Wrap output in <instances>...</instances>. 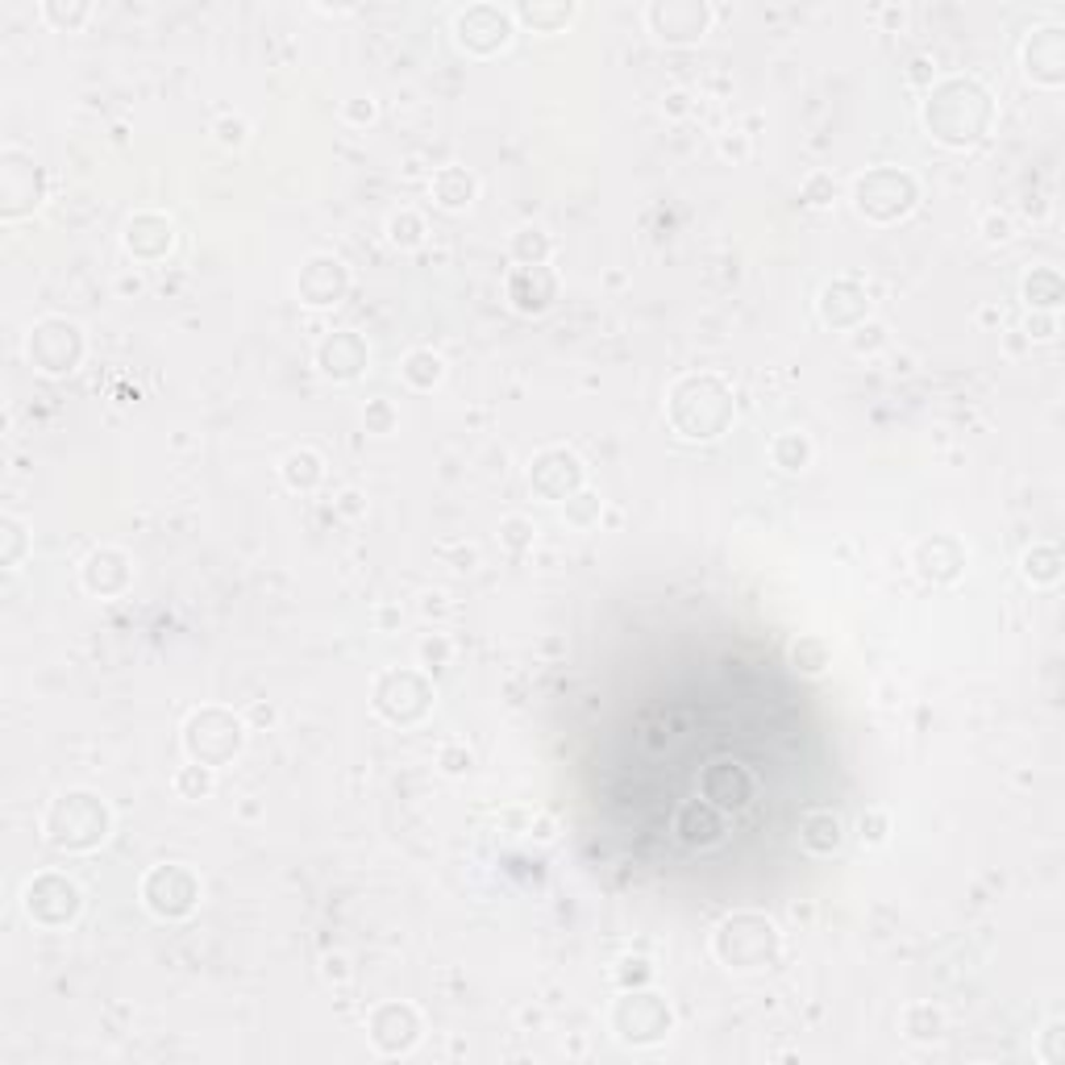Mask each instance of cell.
<instances>
[{"label": "cell", "mask_w": 1065, "mask_h": 1065, "mask_svg": "<svg viewBox=\"0 0 1065 1065\" xmlns=\"http://www.w3.org/2000/svg\"><path fill=\"white\" fill-rule=\"evenodd\" d=\"M533 537H537V529H533L529 517H503L500 521V545L508 549V554L533 549Z\"/></svg>", "instance_id": "cell-42"}, {"label": "cell", "mask_w": 1065, "mask_h": 1065, "mask_svg": "<svg viewBox=\"0 0 1065 1065\" xmlns=\"http://www.w3.org/2000/svg\"><path fill=\"white\" fill-rule=\"evenodd\" d=\"M25 916L43 928H67L71 919L84 912V891L59 870H43L25 882Z\"/></svg>", "instance_id": "cell-12"}, {"label": "cell", "mask_w": 1065, "mask_h": 1065, "mask_svg": "<svg viewBox=\"0 0 1065 1065\" xmlns=\"http://www.w3.org/2000/svg\"><path fill=\"white\" fill-rule=\"evenodd\" d=\"M1062 566H1065V558H1062V545H1057V542L1028 545V549H1023V558H1020L1023 579H1028L1032 587H1053L1057 579H1062Z\"/></svg>", "instance_id": "cell-29"}, {"label": "cell", "mask_w": 1065, "mask_h": 1065, "mask_svg": "<svg viewBox=\"0 0 1065 1065\" xmlns=\"http://www.w3.org/2000/svg\"><path fill=\"white\" fill-rule=\"evenodd\" d=\"M337 508H342L346 517H358V512H362V496H358V491H346V496L337 500Z\"/></svg>", "instance_id": "cell-58"}, {"label": "cell", "mask_w": 1065, "mask_h": 1065, "mask_svg": "<svg viewBox=\"0 0 1065 1065\" xmlns=\"http://www.w3.org/2000/svg\"><path fill=\"white\" fill-rule=\"evenodd\" d=\"M441 771H445V774L471 771V750H462V745H445V750H441Z\"/></svg>", "instance_id": "cell-54"}, {"label": "cell", "mask_w": 1065, "mask_h": 1065, "mask_svg": "<svg viewBox=\"0 0 1065 1065\" xmlns=\"http://www.w3.org/2000/svg\"><path fill=\"white\" fill-rule=\"evenodd\" d=\"M716 13L708 0H653L646 9V25L658 43L667 46H695L704 43Z\"/></svg>", "instance_id": "cell-13"}, {"label": "cell", "mask_w": 1065, "mask_h": 1065, "mask_svg": "<svg viewBox=\"0 0 1065 1065\" xmlns=\"http://www.w3.org/2000/svg\"><path fill=\"white\" fill-rule=\"evenodd\" d=\"M279 475H283V483L292 487V491H313L316 483L325 479V462H321V454L316 450H292L288 459H283V466H279Z\"/></svg>", "instance_id": "cell-31"}, {"label": "cell", "mask_w": 1065, "mask_h": 1065, "mask_svg": "<svg viewBox=\"0 0 1065 1065\" xmlns=\"http://www.w3.org/2000/svg\"><path fill=\"white\" fill-rule=\"evenodd\" d=\"M0 566H22L25 549H30V533L18 517H0Z\"/></svg>", "instance_id": "cell-39"}, {"label": "cell", "mask_w": 1065, "mask_h": 1065, "mask_svg": "<svg viewBox=\"0 0 1065 1065\" xmlns=\"http://www.w3.org/2000/svg\"><path fill=\"white\" fill-rule=\"evenodd\" d=\"M400 379L413 387V392H433L441 379H445V362L433 350H408L400 362Z\"/></svg>", "instance_id": "cell-30"}, {"label": "cell", "mask_w": 1065, "mask_h": 1065, "mask_svg": "<svg viewBox=\"0 0 1065 1065\" xmlns=\"http://www.w3.org/2000/svg\"><path fill=\"white\" fill-rule=\"evenodd\" d=\"M420 1011L413 1003H379L375 1011L367 1016V1037L375 1044V1053L383 1057H404L420 1044Z\"/></svg>", "instance_id": "cell-16"}, {"label": "cell", "mask_w": 1065, "mask_h": 1065, "mask_svg": "<svg viewBox=\"0 0 1065 1065\" xmlns=\"http://www.w3.org/2000/svg\"><path fill=\"white\" fill-rule=\"evenodd\" d=\"M829 646L820 641V637H799L791 646V662H795V670H803V674H824L829 670Z\"/></svg>", "instance_id": "cell-40"}, {"label": "cell", "mask_w": 1065, "mask_h": 1065, "mask_svg": "<svg viewBox=\"0 0 1065 1065\" xmlns=\"http://www.w3.org/2000/svg\"><path fill=\"white\" fill-rule=\"evenodd\" d=\"M903 1032L912 1037V1041H940L945 1037V1011L940 1007H933V1003H912L907 1011H903Z\"/></svg>", "instance_id": "cell-33"}, {"label": "cell", "mask_w": 1065, "mask_h": 1065, "mask_svg": "<svg viewBox=\"0 0 1065 1065\" xmlns=\"http://www.w3.org/2000/svg\"><path fill=\"white\" fill-rule=\"evenodd\" d=\"M887 346V329L878 321H861L857 329H849V350L854 355H878Z\"/></svg>", "instance_id": "cell-46"}, {"label": "cell", "mask_w": 1065, "mask_h": 1065, "mask_svg": "<svg viewBox=\"0 0 1065 1065\" xmlns=\"http://www.w3.org/2000/svg\"><path fill=\"white\" fill-rule=\"evenodd\" d=\"M517 34V18L512 9H500V4H466L459 18H454V38L466 55H500L503 46L512 43Z\"/></svg>", "instance_id": "cell-14"}, {"label": "cell", "mask_w": 1065, "mask_h": 1065, "mask_svg": "<svg viewBox=\"0 0 1065 1065\" xmlns=\"http://www.w3.org/2000/svg\"><path fill=\"white\" fill-rule=\"evenodd\" d=\"M251 725H275V708H271V704H254V708H251Z\"/></svg>", "instance_id": "cell-59"}, {"label": "cell", "mask_w": 1065, "mask_h": 1065, "mask_svg": "<svg viewBox=\"0 0 1065 1065\" xmlns=\"http://www.w3.org/2000/svg\"><path fill=\"white\" fill-rule=\"evenodd\" d=\"M325 979L346 982V979H350V961L342 958V953H329V958H325Z\"/></svg>", "instance_id": "cell-55"}, {"label": "cell", "mask_w": 1065, "mask_h": 1065, "mask_svg": "<svg viewBox=\"0 0 1065 1065\" xmlns=\"http://www.w3.org/2000/svg\"><path fill=\"white\" fill-rule=\"evenodd\" d=\"M43 833L59 854H92L113 833V812H108V803L101 795L63 791L46 808Z\"/></svg>", "instance_id": "cell-4"}, {"label": "cell", "mask_w": 1065, "mask_h": 1065, "mask_svg": "<svg viewBox=\"0 0 1065 1065\" xmlns=\"http://www.w3.org/2000/svg\"><path fill=\"white\" fill-rule=\"evenodd\" d=\"M529 487L549 503H566L579 487H583V459L566 445H549L537 450L529 462Z\"/></svg>", "instance_id": "cell-15"}, {"label": "cell", "mask_w": 1065, "mask_h": 1065, "mask_svg": "<svg viewBox=\"0 0 1065 1065\" xmlns=\"http://www.w3.org/2000/svg\"><path fill=\"white\" fill-rule=\"evenodd\" d=\"M503 296L521 316H542L558 300V275L549 271L545 263L542 267H512L508 283H503Z\"/></svg>", "instance_id": "cell-21"}, {"label": "cell", "mask_w": 1065, "mask_h": 1065, "mask_svg": "<svg viewBox=\"0 0 1065 1065\" xmlns=\"http://www.w3.org/2000/svg\"><path fill=\"white\" fill-rule=\"evenodd\" d=\"M799 200L808 205V209H829L836 200V180L829 175V171H812L803 184H799Z\"/></svg>", "instance_id": "cell-41"}, {"label": "cell", "mask_w": 1065, "mask_h": 1065, "mask_svg": "<svg viewBox=\"0 0 1065 1065\" xmlns=\"http://www.w3.org/2000/svg\"><path fill=\"white\" fill-rule=\"evenodd\" d=\"M417 653H420V667L441 670V667H450V658H454V646H450V637H445V633H429V637H425V641L417 646Z\"/></svg>", "instance_id": "cell-45"}, {"label": "cell", "mask_w": 1065, "mask_h": 1065, "mask_svg": "<svg viewBox=\"0 0 1065 1065\" xmlns=\"http://www.w3.org/2000/svg\"><path fill=\"white\" fill-rule=\"evenodd\" d=\"M612 1032L621 1044H633V1049H649V1044L667 1041L674 1032V1011L662 995H653L646 986H633V991H621V999L612 1003Z\"/></svg>", "instance_id": "cell-7"}, {"label": "cell", "mask_w": 1065, "mask_h": 1065, "mask_svg": "<svg viewBox=\"0 0 1065 1065\" xmlns=\"http://www.w3.org/2000/svg\"><path fill=\"white\" fill-rule=\"evenodd\" d=\"M142 903L159 919H188L200 907V878L180 861L150 866L142 878Z\"/></svg>", "instance_id": "cell-10"}, {"label": "cell", "mask_w": 1065, "mask_h": 1065, "mask_svg": "<svg viewBox=\"0 0 1065 1065\" xmlns=\"http://www.w3.org/2000/svg\"><path fill=\"white\" fill-rule=\"evenodd\" d=\"M438 691L420 670H383L371 687V708L387 720V725H420L433 711Z\"/></svg>", "instance_id": "cell-8"}, {"label": "cell", "mask_w": 1065, "mask_h": 1065, "mask_svg": "<svg viewBox=\"0 0 1065 1065\" xmlns=\"http://www.w3.org/2000/svg\"><path fill=\"white\" fill-rule=\"evenodd\" d=\"M46 196V171L34 163V154L18 147L0 150V217L22 221L43 205Z\"/></svg>", "instance_id": "cell-11"}, {"label": "cell", "mask_w": 1065, "mask_h": 1065, "mask_svg": "<svg viewBox=\"0 0 1065 1065\" xmlns=\"http://www.w3.org/2000/svg\"><path fill=\"white\" fill-rule=\"evenodd\" d=\"M425 612H429V616L438 612L441 616V612H445V595H425Z\"/></svg>", "instance_id": "cell-61"}, {"label": "cell", "mask_w": 1065, "mask_h": 1065, "mask_svg": "<svg viewBox=\"0 0 1065 1065\" xmlns=\"http://www.w3.org/2000/svg\"><path fill=\"white\" fill-rule=\"evenodd\" d=\"M720 154H725V159H745V154H750V142H745V134L720 138Z\"/></svg>", "instance_id": "cell-56"}, {"label": "cell", "mask_w": 1065, "mask_h": 1065, "mask_svg": "<svg viewBox=\"0 0 1065 1065\" xmlns=\"http://www.w3.org/2000/svg\"><path fill=\"white\" fill-rule=\"evenodd\" d=\"M1020 292H1023V304L1032 313H1057L1065 300V279L1057 267H1032V271L1023 275Z\"/></svg>", "instance_id": "cell-26"}, {"label": "cell", "mask_w": 1065, "mask_h": 1065, "mask_svg": "<svg viewBox=\"0 0 1065 1065\" xmlns=\"http://www.w3.org/2000/svg\"><path fill=\"white\" fill-rule=\"evenodd\" d=\"M171 787H175V795H180V799H209V795H212V766H200V762L180 766V771H175V778H171Z\"/></svg>", "instance_id": "cell-38"}, {"label": "cell", "mask_w": 1065, "mask_h": 1065, "mask_svg": "<svg viewBox=\"0 0 1065 1065\" xmlns=\"http://www.w3.org/2000/svg\"><path fill=\"white\" fill-rule=\"evenodd\" d=\"M375 113H379V105L371 101V96H355V101H346V105H342V117H346L350 126H371V121H375Z\"/></svg>", "instance_id": "cell-50"}, {"label": "cell", "mask_w": 1065, "mask_h": 1065, "mask_svg": "<svg viewBox=\"0 0 1065 1065\" xmlns=\"http://www.w3.org/2000/svg\"><path fill=\"white\" fill-rule=\"evenodd\" d=\"M1037 1057H1041L1044 1065L1065 1062V1020L1062 1016H1053V1020L1044 1023L1041 1041H1037Z\"/></svg>", "instance_id": "cell-43"}, {"label": "cell", "mask_w": 1065, "mask_h": 1065, "mask_svg": "<svg viewBox=\"0 0 1065 1065\" xmlns=\"http://www.w3.org/2000/svg\"><path fill=\"white\" fill-rule=\"evenodd\" d=\"M387 242L400 246V251H417L425 242V217L413 209H400L387 217Z\"/></svg>", "instance_id": "cell-35"}, {"label": "cell", "mask_w": 1065, "mask_h": 1065, "mask_svg": "<svg viewBox=\"0 0 1065 1065\" xmlns=\"http://www.w3.org/2000/svg\"><path fill=\"white\" fill-rule=\"evenodd\" d=\"M84 329L67 316H46L30 329V342H25V355L34 362V371H43L50 379L71 375L80 362H84Z\"/></svg>", "instance_id": "cell-9"}, {"label": "cell", "mask_w": 1065, "mask_h": 1065, "mask_svg": "<svg viewBox=\"0 0 1065 1065\" xmlns=\"http://www.w3.org/2000/svg\"><path fill=\"white\" fill-rule=\"evenodd\" d=\"M919 205V184L912 171L903 167H870L854 180V209L857 217L875 225H895Z\"/></svg>", "instance_id": "cell-5"}, {"label": "cell", "mask_w": 1065, "mask_h": 1065, "mask_svg": "<svg viewBox=\"0 0 1065 1065\" xmlns=\"http://www.w3.org/2000/svg\"><path fill=\"white\" fill-rule=\"evenodd\" d=\"M212 134H217V142H221V147H242V142H246V134H251V126H246L242 117H217Z\"/></svg>", "instance_id": "cell-49"}, {"label": "cell", "mask_w": 1065, "mask_h": 1065, "mask_svg": "<svg viewBox=\"0 0 1065 1065\" xmlns=\"http://www.w3.org/2000/svg\"><path fill=\"white\" fill-rule=\"evenodd\" d=\"M907 80H912V84H919V88H933V63H928V59H916V63H912V71H907Z\"/></svg>", "instance_id": "cell-57"}, {"label": "cell", "mask_w": 1065, "mask_h": 1065, "mask_svg": "<svg viewBox=\"0 0 1065 1065\" xmlns=\"http://www.w3.org/2000/svg\"><path fill=\"white\" fill-rule=\"evenodd\" d=\"M429 192H433V200H438L445 212H462L475 205L479 180H475L466 167H441L438 175L429 180Z\"/></svg>", "instance_id": "cell-25"}, {"label": "cell", "mask_w": 1065, "mask_h": 1065, "mask_svg": "<svg viewBox=\"0 0 1065 1065\" xmlns=\"http://www.w3.org/2000/svg\"><path fill=\"white\" fill-rule=\"evenodd\" d=\"M771 462L778 466V471H803V466H812V441L803 438V433H795V429H787V433H778V438L771 441Z\"/></svg>", "instance_id": "cell-32"}, {"label": "cell", "mask_w": 1065, "mask_h": 1065, "mask_svg": "<svg viewBox=\"0 0 1065 1065\" xmlns=\"http://www.w3.org/2000/svg\"><path fill=\"white\" fill-rule=\"evenodd\" d=\"M1020 63L1028 84L1037 88H1062L1065 84V25L1044 22L1037 25L1020 46Z\"/></svg>", "instance_id": "cell-17"}, {"label": "cell", "mask_w": 1065, "mask_h": 1065, "mask_svg": "<svg viewBox=\"0 0 1065 1065\" xmlns=\"http://www.w3.org/2000/svg\"><path fill=\"white\" fill-rule=\"evenodd\" d=\"M919 117L933 142L965 150L986 138V129L995 121V96L974 76H945V80H933Z\"/></svg>", "instance_id": "cell-1"}, {"label": "cell", "mask_w": 1065, "mask_h": 1065, "mask_svg": "<svg viewBox=\"0 0 1065 1065\" xmlns=\"http://www.w3.org/2000/svg\"><path fill=\"white\" fill-rule=\"evenodd\" d=\"M649 979H653V965H649V958H621V965H616V986H621V991L649 986Z\"/></svg>", "instance_id": "cell-47"}, {"label": "cell", "mask_w": 1065, "mask_h": 1065, "mask_svg": "<svg viewBox=\"0 0 1065 1065\" xmlns=\"http://www.w3.org/2000/svg\"><path fill=\"white\" fill-rule=\"evenodd\" d=\"M982 233H986V242H1007L1011 238V217L1007 212H986Z\"/></svg>", "instance_id": "cell-52"}, {"label": "cell", "mask_w": 1065, "mask_h": 1065, "mask_svg": "<svg viewBox=\"0 0 1065 1065\" xmlns=\"http://www.w3.org/2000/svg\"><path fill=\"white\" fill-rule=\"evenodd\" d=\"M43 18H46V25H55V30H63V34H76V30L92 18V4H88V0H46Z\"/></svg>", "instance_id": "cell-36"}, {"label": "cell", "mask_w": 1065, "mask_h": 1065, "mask_svg": "<svg viewBox=\"0 0 1065 1065\" xmlns=\"http://www.w3.org/2000/svg\"><path fill=\"white\" fill-rule=\"evenodd\" d=\"M1023 334H1028V342H1049V337L1057 334V313H1032Z\"/></svg>", "instance_id": "cell-51"}, {"label": "cell", "mask_w": 1065, "mask_h": 1065, "mask_svg": "<svg viewBox=\"0 0 1065 1065\" xmlns=\"http://www.w3.org/2000/svg\"><path fill=\"white\" fill-rule=\"evenodd\" d=\"M80 583H84L88 595H101V600H113L121 595L129 583H134V566H129V554L117 549V545H101L92 549L80 566Z\"/></svg>", "instance_id": "cell-22"}, {"label": "cell", "mask_w": 1065, "mask_h": 1065, "mask_svg": "<svg viewBox=\"0 0 1065 1065\" xmlns=\"http://www.w3.org/2000/svg\"><path fill=\"white\" fill-rule=\"evenodd\" d=\"M799 841H803V849L815 857H829L841 849V841H845V833H841V815L833 812H808L803 815V824H799Z\"/></svg>", "instance_id": "cell-27"}, {"label": "cell", "mask_w": 1065, "mask_h": 1065, "mask_svg": "<svg viewBox=\"0 0 1065 1065\" xmlns=\"http://www.w3.org/2000/svg\"><path fill=\"white\" fill-rule=\"evenodd\" d=\"M517 22L533 25L537 34H558V30H566V25L579 18V4H570V0H558V4H545V0H524V4H517V13H512Z\"/></svg>", "instance_id": "cell-28"}, {"label": "cell", "mask_w": 1065, "mask_h": 1065, "mask_svg": "<svg viewBox=\"0 0 1065 1065\" xmlns=\"http://www.w3.org/2000/svg\"><path fill=\"white\" fill-rule=\"evenodd\" d=\"M367 362H371V350L355 329H334L316 346V371L334 383H355L367 371Z\"/></svg>", "instance_id": "cell-19"}, {"label": "cell", "mask_w": 1065, "mask_h": 1065, "mask_svg": "<svg viewBox=\"0 0 1065 1065\" xmlns=\"http://www.w3.org/2000/svg\"><path fill=\"white\" fill-rule=\"evenodd\" d=\"M549 254H554V242L537 225H524V230L512 233V258H517V267H542V263H549Z\"/></svg>", "instance_id": "cell-34"}, {"label": "cell", "mask_w": 1065, "mask_h": 1065, "mask_svg": "<svg viewBox=\"0 0 1065 1065\" xmlns=\"http://www.w3.org/2000/svg\"><path fill=\"white\" fill-rule=\"evenodd\" d=\"M916 570L928 583H958L965 575V545L949 533H933L916 545Z\"/></svg>", "instance_id": "cell-24"}, {"label": "cell", "mask_w": 1065, "mask_h": 1065, "mask_svg": "<svg viewBox=\"0 0 1065 1065\" xmlns=\"http://www.w3.org/2000/svg\"><path fill=\"white\" fill-rule=\"evenodd\" d=\"M857 829H861V841H870V845H882V841H887V833H891V820H887V812L870 808V812H861Z\"/></svg>", "instance_id": "cell-48"}, {"label": "cell", "mask_w": 1065, "mask_h": 1065, "mask_svg": "<svg viewBox=\"0 0 1065 1065\" xmlns=\"http://www.w3.org/2000/svg\"><path fill=\"white\" fill-rule=\"evenodd\" d=\"M242 745H246V720L233 716L230 708L209 704V708H196L184 720V753L200 766H212V771L230 766L242 753Z\"/></svg>", "instance_id": "cell-6"}, {"label": "cell", "mask_w": 1065, "mask_h": 1065, "mask_svg": "<svg viewBox=\"0 0 1065 1065\" xmlns=\"http://www.w3.org/2000/svg\"><path fill=\"white\" fill-rule=\"evenodd\" d=\"M350 292V267L337 254H313L296 275V296L309 309H334Z\"/></svg>", "instance_id": "cell-18"}, {"label": "cell", "mask_w": 1065, "mask_h": 1065, "mask_svg": "<svg viewBox=\"0 0 1065 1065\" xmlns=\"http://www.w3.org/2000/svg\"><path fill=\"white\" fill-rule=\"evenodd\" d=\"M566 524L570 529H591V524H600V517H604V500L595 496V491H587V487H579L570 500H566Z\"/></svg>", "instance_id": "cell-37"}, {"label": "cell", "mask_w": 1065, "mask_h": 1065, "mask_svg": "<svg viewBox=\"0 0 1065 1065\" xmlns=\"http://www.w3.org/2000/svg\"><path fill=\"white\" fill-rule=\"evenodd\" d=\"M362 425H367V433H392V429L400 425L396 404H392V400H367Z\"/></svg>", "instance_id": "cell-44"}, {"label": "cell", "mask_w": 1065, "mask_h": 1065, "mask_svg": "<svg viewBox=\"0 0 1065 1065\" xmlns=\"http://www.w3.org/2000/svg\"><path fill=\"white\" fill-rule=\"evenodd\" d=\"M667 417L674 425V433L687 441H716L729 433L732 417V392L729 383L720 375H708V371H695V375H683L667 396Z\"/></svg>", "instance_id": "cell-2"}, {"label": "cell", "mask_w": 1065, "mask_h": 1065, "mask_svg": "<svg viewBox=\"0 0 1065 1065\" xmlns=\"http://www.w3.org/2000/svg\"><path fill=\"white\" fill-rule=\"evenodd\" d=\"M711 953H716V961L725 970L757 974V970H771L774 961L783 958V933L762 912H732V916H725L716 924Z\"/></svg>", "instance_id": "cell-3"}, {"label": "cell", "mask_w": 1065, "mask_h": 1065, "mask_svg": "<svg viewBox=\"0 0 1065 1065\" xmlns=\"http://www.w3.org/2000/svg\"><path fill=\"white\" fill-rule=\"evenodd\" d=\"M662 113H667V117H687V113H691V92H687V88H670L667 96H662Z\"/></svg>", "instance_id": "cell-53"}, {"label": "cell", "mask_w": 1065, "mask_h": 1065, "mask_svg": "<svg viewBox=\"0 0 1065 1065\" xmlns=\"http://www.w3.org/2000/svg\"><path fill=\"white\" fill-rule=\"evenodd\" d=\"M121 242H126V251L138 258V263H159V258H167L171 246H175V225H171V217H163V212H134L126 221V233H121Z\"/></svg>", "instance_id": "cell-23"}, {"label": "cell", "mask_w": 1065, "mask_h": 1065, "mask_svg": "<svg viewBox=\"0 0 1065 1065\" xmlns=\"http://www.w3.org/2000/svg\"><path fill=\"white\" fill-rule=\"evenodd\" d=\"M815 309H820V321L829 325V329H857L866 316H870V292H866V283H857V279H833V283H824V292H820V300H815Z\"/></svg>", "instance_id": "cell-20"}, {"label": "cell", "mask_w": 1065, "mask_h": 1065, "mask_svg": "<svg viewBox=\"0 0 1065 1065\" xmlns=\"http://www.w3.org/2000/svg\"><path fill=\"white\" fill-rule=\"evenodd\" d=\"M878 18H882V25H887V30H895V25H903V9H899V4H887Z\"/></svg>", "instance_id": "cell-60"}]
</instances>
